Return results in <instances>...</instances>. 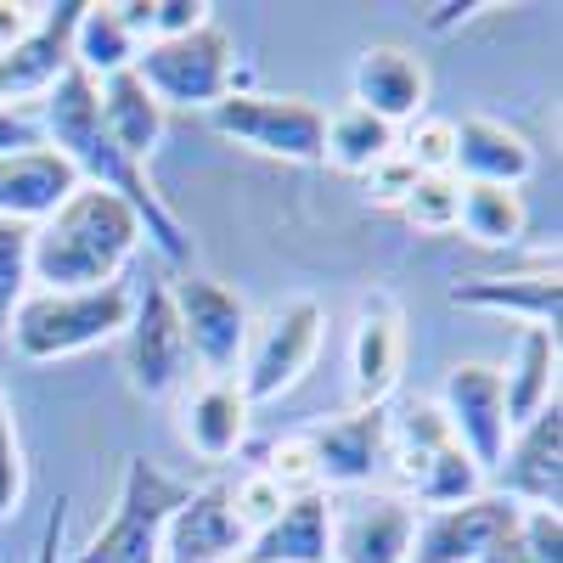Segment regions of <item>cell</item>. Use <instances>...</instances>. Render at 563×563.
<instances>
[{
  "instance_id": "11",
  "label": "cell",
  "mask_w": 563,
  "mask_h": 563,
  "mask_svg": "<svg viewBox=\"0 0 563 563\" xmlns=\"http://www.w3.org/2000/svg\"><path fill=\"white\" fill-rule=\"evenodd\" d=\"M417 507L395 490H350L333 501V547L327 563H406Z\"/></svg>"
},
{
  "instance_id": "32",
  "label": "cell",
  "mask_w": 563,
  "mask_h": 563,
  "mask_svg": "<svg viewBox=\"0 0 563 563\" xmlns=\"http://www.w3.org/2000/svg\"><path fill=\"white\" fill-rule=\"evenodd\" d=\"M260 474H265L282 496H310V490H321V479H316V456H310L305 434L276 440V445L265 451V462H260Z\"/></svg>"
},
{
  "instance_id": "9",
  "label": "cell",
  "mask_w": 563,
  "mask_h": 563,
  "mask_svg": "<svg viewBox=\"0 0 563 563\" xmlns=\"http://www.w3.org/2000/svg\"><path fill=\"white\" fill-rule=\"evenodd\" d=\"M124 372H130V389L164 400L186 384L192 372V355H186L180 339V316L169 299V282H147L130 305V327H124Z\"/></svg>"
},
{
  "instance_id": "14",
  "label": "cell",
  "mask_w": 563,
  "mask_h": 563,
  "mask_svg": "<svg viewBox=\"0 0 563 563\" xmlns=\"http://www.w3.org/2000/svg\"><path fill=\"white\" fill-rule=\"evenodd\" d=\"M496 496L512 507H552L563 501V400L536 411L525 429H512L501 462H496Z\"/></svg>"
},
{
  "instance_id": "16",
  "label": "cell",
  "mask_w": 563,
  "mask_h": 563,
  "mask_svg": "<svg viewBox=\"0 0 563 563\" xmlns=\"http://www.w3.org/2000/svg\"><path fill=\"white\" fill-rule=\"evenodd\" d=\"M400 305L389 294H366L355 310V339H350V389L355 406H384L400 384L406 333H400Z\"/></svg>"
},
{
  "instance_id": "29",
  "label": "cell",
  "mask_w": 563,
  "mask_h": 563,
  "mask_svg": "<svg viewBox=\"0 0 563 563\" xmlns=\"http://www.w3.org/2000/svg\"><path fill=\"white\" fill-rule=\"evenodd\" d=\"M456 225L479 249H512L525 238V198L512 186H462Z\"/></svg>"
},
{
  "instance_id": "30",
  "label": "cell",
  "mask_w": 563,
  "mask_h": 563,
  "mask_svg": "<svg viewBox=\"0 0 563 563\" xmlns=\"http://www.w3.org/2000/svg\"><path fill=\"white\" fill-rule=\"evenodd\" d=\"M29 238H34V225L0 220V339H7V327H12L23 294L34 288V276H29Z\"/></svg>"
},
{
  "instance_id": "37",
  "label": "cell",
  "mask_w": 563,
  "mask_h": 563,
  "mask_svg": "<svg viewBox=\"0 0 563 563\" xmlns=\"http://www.w3.org/2000/svg\"><path fill=\"white\" fill-rule=\"evenodd\" d=\"M411 186H417V169H411V158L395 147V153H389L378 169L366 175V198H372V203H395V209H400Z\"/></svg>"
},
{
  "instance_id": "7",
  "label": "cell",
  "mask_w": 563,
  "mask_h": 563,
  "mask_svg": "<svg viewBox=\"0 0 563 563\" xmlns=\"http://www.w3.org/2000/svg\"><path fill=\"white\" fill-rule=\"evenodd\" d=\"M214 135L282 164H321V130L327 113L305 97H265V90H231L225 102L209 108Z\"/></svg>"
},
{
  "instance_id": "42",
  "label": "cell",
  "mask_w": 563,
  "mask_h": 563,
  "mask_svg": "<svg viewBox=\"0 0 563 563\" xmlns=\"http://www.w3.org/2000/svg\"><path fill=\"white\" fill-rule=\"evenodd\" d=\"M479 563H536V558H530V552L519 547V536L507 530V536H501V541H496V547H490V552L479 558Z\"/></svg>"
},
{
  "instance_id": "34",
  "label": "cell",
  "mask_w": 563,
  "mask_h": 563,
  "mask_svg": "<svg viewBox=\"0 0 563 563\" xmlns=\"http://www.w3.org/2000/svg\"><path fill=\"white\" fill-rule=\"evenodd\" d=\"M519 547L536 558V563H563V519L552 507H519V525H512Z\"/></svg>"
},
{
  "instance_id": "15",
  "label": "cell",
  "mask_w": 563,
  "mask_h": 563,
  "mask_svg": "<svg viewBox=\"0 0 563 563\" xmlns=\"http://www.w3.org/2000/svg\"><path fill=\"white\" fill-rule=\"evenodd\" d=\"M243 547L249 530L231 512V485H198L169 512L158 563H225V558H243Z\"/></svg>"
},
{
  "instance_id": "24",
  "label": "cell",
  "mask_w": 563,
  "mask_h": 563,
  "mask_svg": "<svg viewBox=\"0 0 563 563\" xmlns=\"http://www.w3.org/2000/svg\"><path fill=\"white\" fill-rule=\"evenodd\" d=\"M501 372V400H507V429H525L536 411L558 400V333L547 327H519L512 361Z\"/></svg>"
},
{
  "instance_id": "18",
  "label": "cell",
  "mask_w": 563,
  "mask_h": 563,
  "mask_svg": "<svg viewBox=\"0 0 563 563\" xmlns=\"http://www.w3.org/2000/svg\"><path fill=\"white\" fill-rule=\"evenodd\" d=\"M74 18H79V0H63V7H45L40 29L0 52V108H18L29 97H45L74 63H68V34H74Z\"/></svg>"
},
{
  "instance_id": "3",
  "label": "cell",
  "mask_w": 563,
  "mask_h": 563,
  "mask_svg": "<svg viewBox=\"0 0 563 563\" xmlns=\"http://www.w3.org/2000/svg\"><path fill=\"white\" fill-rule=\"evenodd\" d=\"M130 305H135V294L124 288V276L102 282V288H29L12 327H7V339L34 366L68 361V355H85L108 339H124Z\"/></svg>"
},
{
  "instance_id": "36",
  "label": "cell",
  "mask_w": 563,
  "mask_h": 563,
  "mask_svg": "<svg viewBox=\"0 0 563 563\" xmlns=\"http://www.w3.org/2000/svg\"><path fill=\"white\" fill-rule=\"evenodd\" d=\"M23 501V451H18V429L7 411V384H0V519L18 512Z\"/></svg>"
},
{
  "instance_id": "25",
  "label": "cell",
  "mask_w": 563,
  "mask_h": 563,
  "mask_svg": "<svg viewBox=\"0 0 563 563\" xmlns=\"http://www.w3.org/2000/svg\"><path fill=\"white\" fill-rule=\"evenodd\" d=\"M97 113H102V130L113 135V147L124 158H135V164H147L158 153L164 124H169V113L153 102V90L141 85L130 68L97 85Z\"/></svg>"
},
{
  "instance_id": "10",
  "label": "cell",
  "mask_w": 563,
  "mask_h": 563,
  "mask_svg": "<svg viewBox=\"0 0 563 563\" xmlns=\"http://www.w3.org/2000/svg\"><path fill=\"white\" fill-rule=\"evenodd\" d=\"M440 417H445V429L451 440L474 456V467L490 479L496 474V462L512 440L507 429V400H501V372L485 366V361H456L445 372V384H440Z\"/></svg>"
},
{
  "instance_id": "27",
  "label": "cell",
  "mask_w": 563,
  "mask_h": 563,
  "mask_svg": "<svg viewBox=\"0 0 563 563\" xmlns=\"http://www.w3.org/2000/svg\"><path fill=\"white\" fill-rule=\"evenodd\" d=\"M395 147H400V135L384 119H372L366 108H355V102L339 108L321 130V164H333L344 175H372Z\"/></svg>"
},
{
  "instance_id": "4",
  "label": "cell",
  "mask_w": 563,
  "mask_h": 563,
  "mask_svg": "<svg viewBox=\"0 0 563 563\" xmlns=\"http://www.w3.org/2000/svg\"><path fill=\"white\" fill-rule=\"evenodd\" d=\"M130 74L153 90V102L164 113H209L214 102H225L231 90H243V68H238V45L220 23H203L198 34L180 40H147L135 52Z\"/></svg>"
},
{
  "instance_id": "12",
  "label": "cell",
  "mask_w": 563,
  "mask_h": 563,
  "mask_svg": "<svg viewBox=\"0 0 563 563\" xmlns=\"http://www.w3.org/2000/svg\"><path fill=\"white\" fill-rule=\"evenodd\" d=\"M305 445L316 456L321 490H366L378 479V467L389 462V406H355L344 417H327L316 429H305Z\"/></svg>"
},
{
  "instance_id": "23",
  "label": "cell",
  "mask_w": 563,
  "mask_h": 563,
  "mask_svg": "<svg viewBox=\"0 0 563 563\" xmlns=\"http://www.w3.org/2000/svg\"><path fill=\"white\" fill-rule=\"evenodd\" d=\"M249 411L254 406L243 400L238 378H203L180 400V440L203 462H231L249 440Z\"/></svg>"
},
{
  "instance_id": "21",
  "label": "cell",
  "mask_w": 563,
  "mask_h": 563,
  "mask_svg": "<svg viewBox=\"0 0 563 563\" xmlns=\"http://www.w3.org/2000/svg\"><path fill=\"white\" fill-rule=\"evenodd\" d=\"M74 192H79V175L52 147H29V153L0 158V220L40 225L45 214H57Z\"/></svg>"
},
{
  "instance_id": "33",
  "label": "cell",
  "mask_w": 563,
  "mask_h": 563,
  "mask_svg": "<svg viewBox=\"0 0 563 563\" xmlns=\"http://www.w3.org/2000/svg\"><path fill=\"white\" fill-rule=\"evenodd\" d=\"M282 507H288V496H282V490L260 474V467H254L249 479H238V490H231V512H238V525H243L249 536H254L260 525H271Z\"/></svg>"
},
{
  "instance_id": "39",
  "label": "cell",
  "mask_w": 563,
  "mask_h": 563,
  "mask_svg": "<svg viewBox=\"0 0 563 563\" xmlns=\"http://www.w3.org/2000/svg\"><path fill=\"white\" fill-rule=\"evenodd\" d=\"M45 7H18V0H0V52H12V45H23L34 29H40Z\"/></svg>"
},
{
  "instance_id": "20",
  "label": "cell",
  "mask_w": 563,
  "mask_h": 563,
  "mask_svg": "<svg viewBox=\"0 0 563 563\" xmlns=\"http://www.w3.org/2000/svg\"><path fill=\"white\" fill-rule=\"evenodd\" d=\"M451 305L512 316V321H525V327H547V333H558L563 282H558V265L512 271V276H467V282H456V288H451Z\"/></svg>"
},
{
  "instance_id": "31",
  "label": "cell",
  "mask_w": 563,
  "mask_h": 563,
  "mask_svg": "<svg viewBox=\"0 0 563 563\" xmlns=\"http://www.w3.org/2000/svg\"><path fill=\"white\" fill-rule=\"evenodd\" d=\"M456 203H462V180L456 175H417L400 214L417 231H456Z\"/></svg>"
},
{
  "instance_id": "2",
  "label": "cell",
  "mask_w": 563,
  "mask_h": 563,
  "mask_svg": "<svg viewBox=\"0 0 563 563\" xmlns=\"http://www.w3.org/2000/svg\"><path fill=\"white\" fill-rule=\"evenodd\" d=\"M147 243L141 214L102 192V186H79V192L34 225L29 238V276L34 288H102L119 282L130 254Z\"/></svg>"
},
{
  "instance_id": "38",
  "label": "cell",
  "mask_w": 563,
  "mask_h": 563,
  "mask_svg": "<svg viewBox=\"0 0 563 563\" xmlns=\"http://www.w3.org/2000/svg\"><path fill=\"white\" fill-rule=\"evenodd\" d=\"M29 147H45V130H40V119H29L23 108H0V158L29 153Z\"/></svg>"
},
{
  "instance_id": "22",
  "label": "cell",
  "mask_w": 563,
  "mask_h": 563,
  "mask_svg": "<svg viewBox=\"0 0 563 563\" xmlns=\"http://www.w3.org/2000/svg\"><path fill=\"white\" fill-rule=\"evenodd\" d=\"M327 547H333V496L310 490L288 496V507L249 536L243 563H327Z\"/></svg>"
},
{
  "instance_id": "5",
  "label": "cell",
  "mask_w": 563,
  "mask_h": 563,
  "mask_svg": "<svg viewBox=\"0 0 563 563\" xmlns=\"http://www.w3.org/2000/svg\"><path fill=\"white\" fill-rule=\"evenodd\" d=\"M186 490H192V485H180L175 474H164L158 462L130 456L124 479H119L113 519L90 536L85 552H74L68 563H158L164 525H169V512L186 501Z\"/></svg>"
},
{
  "instance_id": "6",
  "label": "cell",
  "mask_w": 563,
  "mask_h": 563,
  "mask_svg": "<svg viewBox=\"0 0 563 563\" xmlns=\"http://www.w3.org/2000/svg\"><path fill=\"white\" fill-rule=\"evenodd\" d=\"M321 339H327V316H321L316 299H288L271 316H260L249 327V350H243V366H238L243 400L265 406V400H282L288 389H299Z\"/></svg>"
},
{
  "instance_id": "26",
  "label": "cell",
  "mask_w": 563,
  "mask_h": 563,
  "mask_svg": "<svg viewBox=\"0 0 563 563\" xmlns=\"http://www.w3.org/2000/svg\"><path fill=\"white\" fill-rule=\"evenodd\" d=\"M135 52H141V40L124 29L113 0H79V18H74V34H68V63L90 85L124 74L135 63Z\"/></svg>"
},
{
  "instance_id": "1",
  "label": "cell",
  "mask_w": 563,
  "mask_h": 563,
  "mask_svg": "<svg viewBox=\"0 0 563 563\" xmlns=\"http://www.w3.org/2000/svg\"><path fill=\"white\" fill-rule=\"evenodd\" d=\"M40 130H45V147L68 158V169L79 175V186H102V192L124 198L141 214L147 243L169 265H192V231L169 214V203L158 198L147 164H135V158H124L113 147V135L102 130V113H97V85H90L79 68H68L40 97Z\"/></svg>"
},
{
  "instance_id": "35",
  "label": "cell",
  "mask_w": 563,
  "mask_h": 563,
  "mask_svg": "<svg viewBox=\"0 0 563 563\" xmlns=\"http://www.w3.org/2000/svg\"><path fill=\"white\" fill-rule=\"evenodd\" d=\"M411 158L417 175H451V124L445 119H417L411 124V141L400 147Z\"/></svg>"
},
{
  "instance_id": "8",
  "label": "cell",
  "mask_w": 563,
  "mask_h": 563,
  "mask_svg": "<svg viewBox=\"0 0 563 563\" xmlns=\"http://www.w3.org/2000/svg\"><path fill=\"white\" fill-rule=\"evenodd\" d=\"M169 299L180 316V339L192 366H203V378H238L243 350H249V305L214 276H192L186 271L180 282H169Z\"/></svg>"
},
{
  "instance_id": "19",
  "label": "cell",
  "mask_w": 563,
  "mask_h": 563,
  "mask_svg": "<svg viewBox=\"0 0 563 563\" xmlns=\"http://www.w3.org/2000/svg\"><path fill=\"white\" fill-rule=\"evenodd\" d=\"M350 85H355V108L384 119L389 130L411 124L422 113V102H429V68L411 52H400V45H366L355 57Z\"/></svg>"
},
{
  "instance_id": "28",
  "label": "cell",
  "mask_w": 563,
  "mask_h": 563,
  "mask_svg": "<svg viewBox=\"0 0 563 563\" xmlns=\"http://www.w3.org/2000/svg\"><path fill=\"white\" fill-rule=\"evenodd\" d=\"M400 485L417 496V507H429V512H434V507H462V501L485 496V474H479L474 456H467L456 440L440 445L434 456H422Z\"/></svg>"
},
{
  "instance_id": "13",
  "label": "cell",
  "mask_w": 563,
  "mask_h": 563,
  "mask_svg": "<svg viewBox=\"0 0 563 563\" xmlns=\"http://www.w3.org/2000/svg\"><path fill=\"white\" fill-rule=\"evenodd\" d=\"M512 525H519V507L496 490L462 501V507H434L417 519L406 563H479Z\"/></svg>"
},
{
  "instance_id": "41",
  "label": "cell",
  "mask_w": 563,
  "mask_h": 563,
  "mask_svg": "<svg viewBox=\"0 0 563 563\" xmlns=\"http://www.w3.org/2000/svg\"><path fill=\"white\" fill-rule=\"evenodd\" d=\"M474 12H485V7H429V18H422V23H429L434 34H445V29L467 23V18H474Z\"/></svg>"
},
{
  "instance_id": "17",
  "label": "cell",
  "mask_w": 563,
  "mask_h": 563,
  "mask_svg": "<svg viewBox=\"0 0 563 563\" xmlns=\"http://www.w3.org/2000/svg\"><path fill=\"white\" fill-rule=\"evenodd\" d=\"M451 175L462 186H519L536 175V147L501 119H462L451 124Z\"/></svg>"
},
{
  "instance_id": "43",
  "label": "cell",
  "mask_w": 563,
  "mask_h": 563,
  "mask_svg": "<svg viewBox=\"0 0 563 563\" xmlns=\"http://www.w3.org/2000/svg\"><path fill=\"white\" fill-rule=\"evenodd\" d=\"M225 563H243V558H225Z\"/></svg>"
},
{
  "instance_id": "40",
  "label": "cell",
  "mask_w": 563,
  "mask_h": 563,
  "mask_svg": "<svg viewBox=\"0 0 563 563\" xmlns=\"http://www.w3.org/2000/svg\"><path fill=\"white\" fill-rule=\"evenodd\" d=\"M63 530H68V496H57V507L45 512V530H40L34 563H68V558H63Z\"/></svg>"
}]
</instances>
